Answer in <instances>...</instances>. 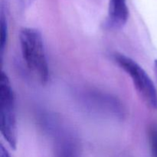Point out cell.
<instances>
[{"instance_id":"277c9868","label":"cell","mask_w":157,"mask_h":157,"mask_svg":"<svg viewBox=\"0 0 157 157\" xmlns=\"http://www.w3.org/2000/svg\"><path fill=\"white\" fill-rule=\"evenodd\" d=\"M129 18L127 0H110L108 6L107 25L113 29L124 27Z\"/></svg>"},{"instance_id":"7a4b0ae2","label":"cell","mask_w":157,"mask_h":157,"mask_svg":"<svg viewBox=\"0 0 157 157\" xmlns=\"http://www.w3.org/2000/svg\"><path fill=\"white\" fill-rule=\"evenodd\" d=\"M113 61L131 78L136 92L149 107L157 110V90L148 74L136 61L124 54L115 52Z\"/></svg>"},{"instance_id":"ba28073f","label":"cell","mask_w":157,"mask_h":157,"mask_svg":"<svg viewBox=\"0 0 157 157\" xmlns=\"http://www.w3.org/2000/svg\"><path fill=\"white\" fill-rule=\"evenodd\" d=\"M0 157H12L9 152L7 151V150L2 145L0 147Z\"/></svg>"},{"instance_id":"3957f363","label":"cell","mask_w":157,"mask_h":157,"mask_svg":"<svg viewBox=\"0 0 157 157\" xmlns=\"http://www.w3.org/2000/svg\"><path fill=\"white\" fill-rule=\"evenodd\" d=\"M0 117L1 133L12 149L17 146V120L15 97L9 78L4 71L0 76Z\"/></svg>"},{"instance_id":"5b68a950","label":"cell","mask_w":157,"mask_h":157,"mask_svg":"<svg viewBox=\"0 0 157 157\" xmlns=\"http://www.w3.org/2000/svg\"><path fill=\"white\" fill-rule=\"evenodd\" d=\"M56 157H80L75 140L69 136L61 137L57 144Z\"/></svg>"},{"instance_id":"9c48e42d","label":"cell","mask_w":157,"mask_h":157,"mask_svg":"<svg viewBox=\"0 0 157 157\" xmlns=\"http://www.w3.org/2000/svg\"><path fill=\"white\" fill-rule=\"evenodd\" d=\"M154 71H155V75H156V80H157V60H155L154 61Z\"/></svg>"},{"instance_id":"52a82bcc","label":"cell","mask_w":157,"mask_h":157,"mask_svg":"<svg viewBox=\"0 0 157 157\" xmlns=\"http://www.w3.org/2000/svg\"><path fill=\"white\" fill-rule=\"evenodd\" d=\"M148 140L152 157H157V124H152L149 127Z\"/></svg>"},{"instance_id":"6da1fadb","label":"cell","mask_w":157,"mask_h":157,"mask_svg":"<svg viewBox=\"0 0 157 157\" xmlns=\"http://www.w3.org/2000/svg\"><path fill=\"white\" fill-rule=\"evenodd\" d=\"M19 41L27 67L41 84H46L49 79V68L41 32L34 28H23L20 31Z\"/></svg>"},{"instance_id":"8992f818","label":"cell","mask_w":157,"mask_h":157,"mask_svg":"<svg viewBox=\"0 0 157 157\" xmlns=\"http://www.w3.org/2000/svg\"><path fill=\"white\" fill-rule=\"evenodd\" d=\"M0 25H1L0 26V29H1V33H0V36H1L0 37V55H1V59L2 60L8 40L7 19H6V17L2 9L1 11V16H0Z\"/></svg>"}]
</instances>
